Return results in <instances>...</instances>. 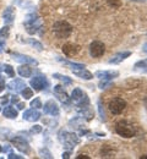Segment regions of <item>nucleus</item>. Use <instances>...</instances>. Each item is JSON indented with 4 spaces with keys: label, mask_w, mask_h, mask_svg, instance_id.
<instances>
[{
    "label": "nucleus",
    "mask_w": 147,
    "mask_h": 159,
    "mask_svg": "<svg viewBox=\"0 0 147 159\" xmlns=\"http://www.w3.org/2000/svg\"><path fill=\"white\" fill-rule=\"evenodd\" d=\"M70 156H71V152H70V151H65L62 157H63V158H65V159H69V158H70Z\"/></svg>",
    "instance_id": "obj_43"
},
{
    "label": "nucleus",
    "mask_w": 147,
    "mask_h": 159,
    "mask_svg": "<svg viewBox=\"0 0 147 159\" xmlns=\"http://www.w3.org/2000/svg\"><path fill=\"white\" fill-rule=\"evenodd\" d=\"M43 110H44V114L47 115H52V116H58L60 114V109H59V105L54 102L53 99L48 100L44 103V105L42 107Z\"/></svg>",
    "instance_id": "obj_12"
},
{
    "label": "nucleus",
    "mask_w": 147,
    "mask_h": 159,
    "mask_svg": "<svg viewBox=\"0 0 147 159\" xmlns=\"http://www.w3.org/2000/svg\"><path fill=\"white\" fill-rule=\"evenodd\" d=\"M2 71H4L9 77H15V70H14V67H12L11 65H9V64L2 65Z\"/></svg>",
    "instance_id": "obj_30"
},
{
    "label": "nucleus",
    "mask_w": 147,
    "mask_h": 159,
    "mask_svg": "<svg viewBox=\"0 0 147 159\" xmlns=\"http://www.w3.org/2000/svg\"><path fill=\"white\" fill-rule=\"evenodd\" d=\"M12 55V59L17 62H21V64H28L31 66H38V61L34 59V58H31L28 55H25V54H20V53H11Z\"/></svg>",
    "instance_id": "obj_14"
},
{
    "label": "nucleus",
    "mask_w": 147,
    "mask_h": 159,
    "mask_svg": "<svg viewBox=\"0 0 147 159\" xmlns=\"http://www.w3.org/2000/svg\"><path fill=\"white\" fill-rule=\"evenodd\" d=\"M42 132V126L41 125H33L31 129V134H41Z\"/></svg>",
    "instance_id": "obj_38"
},
{
    "label": "nucleus",
    "mask_w": 147,
    "mask_h": 159,
    "mask_svg": "<svg viewBox=\"0 0 147 159\" xmlns=\"http://www.w3.org/2000/svg\"><path fill=\"white\" fill-rule=\"evenodd\" d=\"M74 75H76L77 77H80L81 80L85 81H90V80L93 79V74L91 71H88L86 67H80V69H74L71 70Z\"/></svg>",
    "instance_id": "obj_19"
},
{
    "label": "nucleus",
    "mask_w": 147,
    "mask_h": 159,
    "mask_svg": "<svg viewBox=\"0 0 147 159\" xmlns=\"http://www.w3.org/2000/svg\"><path fill=\"white\" fill-rule=\"evenodd\" d=\"M23 26L28 34H36L38 31L42 30V21L37 12L32 11L26 16V20L23 21Z\"/></svg>",
    "instance_id": "obj_2"
},
{
    "label": "nucleus",
    "mask_w": 147,
    "mask_h": 159,
    "mask_svg": "<svg viewBox=\"0 0 147 159\" xmlns=\"http://www.w3.org/2000/svg\"><path fill=\"white\" fill-rule=\"evenodd\" d=\"M31 107L34 108V109H41V108L43 107L41 98H34V99L31 102Z\"/></svg>",
    "instance_id": "obj_36"
},
{
    "label": "nucleus",
    "mask_w": 147,
    "mask_h": 159,
    "mask_svg": "<svg viewBox=\"0 0 147 159\" xmlns=\"http://www.w3.org/2000/svg\"><path fill=\"white\" fill-rule=\"evenodd\" d=\"M7 158L9 159H23V157L20 156V154H15V153H12V152H9Z\"/></svg>",
    "instance_id": "obj_39"
},
{
    "label": "nucleus",
    "mask_w": 147,
    "mask_h": 159,
    "mask_svg": "<svg viewBox=\"0 0 147 159\" xmlns=\"http://www.w3.org/2000/svg\"><path fill=\"white\" fill-rule=\"evenodd\" d=\"M10 151H11V146H10V144H5V146H2V153L10 152Z\"/></svg>",
    "instance_id": "obj_42"
},
{
    "label": "nucleus",
    "mask_w": 147,
    "mask_h": 159,
    "mask_svg": "<svg viewBox=\"0 0 147 159\" xmlns=\"http://www.w3.org/2000/svg\"><path fill=\"white\" fill-rule=\"evenodd\" d=\"M25 43H28V44H31L33 48H36L38 52H42L43 50V45H42V43L39 42V40H37V39H34V38H28L27 40H23Z\"/></svg>",
    "instance_id": "obj_28"
},
{
    "label": "nucleus",
    "mask_w": 147,
    "mask_h": 159,
    "mask_svg": "<svg viewBox=\"0 0 147 159\" xmlns=\"http://www.w3.org/2000/svg\"><path fill=\"white\" fill-rule=\"evenodd\" d=\"M11 143L15 146V148H17L20 152L25 153V154H28L30 151H31V147H30L28 141L25 139L23 137H20V136L12 137V139H11Z\"/></svg>",
    "instance_id": "obj_10"
},
{
    "label": "nucleus",
    "mask_w": 147,
    "mask_h": 159,
    "mask_svg": "<svg viewBox=\"0 0 147 159\" xmlns=\"http://www.w3.org/2000/svg\"><path fill=\"white\" fill-rule=\"evenodd\" d=\"M6 87H7V89H10V91H12V92H15V93H20L22 89L26 87V83H25V81H22V80L15 79V80H12V81H10V82L6 84Z\"/></svg>",
    "instance_id": "obj_16"
},
{
    "label": "nucleus",
    "mask_w": 147,
    "mask_h": 159,
    "mask_svg": "<svg viewBox=\"0 0 147 159\" xmlns=\"http://www.w3.org/2000/svg\"><path fill=\"white\" fill-rule=\"evenodd\" d=\"M131 55V52H129V50H125V52H120V53H117V54H114L110 59L108 60V62L109 64H113V65H117V64H120V62H123L124 60H126Z\"/></svg>",
    "instance_id": "obj_17"
},
{
    "label": "nucleus",
    "mask_w": 147,
    "mask_h": 159,
    "mask_svg": "<svg viewBox=\"0 0 147 159\" xmlns=\"http://www.w3.org/2000/svg\"><path fill=\"white\" fill-rule=\"evenodd\" d=\"M53 77L59 80V81H62L64 83V86H70V84H72V80H71V77H69V76H65V75H62V74H54Z\"/></svg>",
    "instance_id": "obj_27"
},
{
    "label": "nucleus",
    "mask_w": 147,
    "mask_h": 159,
    "mask_svg": "<svg viewBox=\"0 0 147 159\" xmlns=\"http://www.w3.org/2000/svg\"><path fill=\"white\" fill-rule=\"evenodd\" d=\"M10 36V26H4L1 30H0V38H9Z\"/></svg>",
    "instance_id": "obj_33"
},
{
    "label": "nucleus",
    "mask_w": 147,
    "mask_h": 159,
    "mask_svg": "<svg viewBox=\"0 0 147 159\" xmlns=\"http://www.w3.org/2000/svg\"><path fill=\"white\" fill-rule=\"evenodd\" d=\"M140 158H141V159H147V154H145V156H141Z\"/></svg>",
    "instance_id": "obj_50"
},
{
    "label": "nucleus",
    "mask_w": 147,
    "mask_h": 159,
    "mask_svg": "<svg viewBox=\"0 0 147 159\" xmlns=\"http://www.w3.org/2000/svg\"><path fill=\"white\" fill-rule=\"evenodd\" d=\"M115 154V151H113V148L110 146H103L102 149H101V156L104 157V158H108V157H114Z\"/></svg>",
    "instance_id": "obj_26"
},
{
    "label": "nucleus",
    "mask_w": 147,
    "mask_h": 159,
    "mask_svg": "<svg viewBox=\"0 0 147 159\" xmlns=\"http://www.w3.org/2000/svg\"><path fill=\"white\" fill-rule=\"evenodd\" d=\"M94 135H96V136H98V137H104V136H105L104 132H103V134H101V132H96Z\"/></svg>",
    "instance_id": "obj_49"
},
{
    "label": "nucleus",
    "mask_w": 147,
    "mask_h": 159,
    "mask_svg": "<svg viewBox=\"0 0 147 159\" xmlns=\"http://www.w3.org/2000/svg\"><path fill=\"white\" fill-rule=\"evenodd\" d=\"M97 109H98V114H99V118L101 120L105 122L107 121V116H105V110L104 108H103V103H102V100L98 99L97 100Z\"/></svg>",
    "instance_id": "obj_29"
},
{
    "label": "nucleus",
    "mask_w": 147,
    "mask_h": 159,
    "mask_svg": "<svg viewBox=\"0 0 147 159\" xmlns=\"http://www.w3.org/2000/svg\"><path fill=\"white\" fill-rule=\"evenodd\" d=\"M72 31H74V28H72V26L67 21H57L53 25V32L57 36V38H59V39L69 38L71 36Z\"/></svg>",
    "instance_id": "obj_4"
},
{
    "label": "nucleus",
    "mask_w": 147,
    "mask_h": 159,
    "mask_svg": "<svg viewBox=\"0 0 147 159\" xmlns=\"http://www.w3.org/2000/svg\"><path fill=\"white\" fill-rule=\"evenodd\" d=\"M94 76L98 80L113 81L114 79L119 77V71H117V70H98V71H96Z\"/></svg>",
    "instance_id": "obj_13"
},
{
    "label": "nucleus",
    "mask_w": 147,
    "mask_h": 159,
    "mask_svg": "<svg viewBox=\"0 0 147 159\" xmlns=\"http://www.w3.org/2000/svg\"><path fill=\"white\" fill-rule=\"evenodd\" d=\"M10 100H11V103H15V104H17V103H19V97L15 94V96H12V97L10 98Z\"/></svg>",
    "instance_id": "obj_45"
},
{
    "label": "nucleus",
    "mask_w": 147,
    "mask_h": 159,
    "mask_svg": "<svg viewBox=\"0 0 147 159\" xmlns=\"http://www.w3.org/2000/svg\"><path fill=\"white\" fill-rule=\"evenodd\" d=\"M0 111H1V108H0Z\"/></svg>",
    "instance_id": "obj_54"
},
{
    "label": "nucleus",
    "mask_w": 147,
    "mask_h": 159,
    "mask_svg": "<svg viewBox=\"0 0 147 159\" xmlns=\"http://www.w3.org/2000/svg\"><path fill=\"white\" fill-rule=\"evenodd\" d=\"M142 52H144L145 54H147V43H145V44L142 45Z\"/></svg>",
    "instance_id": "obj_48"
},
{
    "label": "nucleus",
    "mask_w": 147,
    "mask_h": 159,
    "mask_svg": "<svg viewBox=\"0 0 147 159\" xmlns=\"http://www.w3.org/2000/svg\"><path fill=\"white\" fill-rule=\"evenodd\" d=\"M5 45H6L5 40H0V53H2V52H4V49H5Z\"/></svg>",
    "instance_id": "obj_44"
},
{
    "label": "nucleus",
    "mask_w": 147,
    "mask_h": 159,
    "mask_svg": "<svg viewBox=\"0 0 147 159\" xmlns=\"http://www.w3.org/2000/svg\"><path fill=\"white\" fill-rule=\"evenodd\" d=\"M70 100L74 103L75 108H76V107H84V105L91 104L87 93H86L85 91H82L81 88H74V91L71 92Z\"/></svg>",
    "instance_id": "obj_5"
},
{
    "label": "nucleus",
    "mask_w": 147,
    "mask_h": 159,
    "mask_svg": "<svg viewBox=\"0 0 147 159\" xmlns=\"http://www.w3.org/2000/svg\"><path fill=\"white\" fill-rule=\"evenodd\" d=\"M39 156L42 158H48V159L53 158V156H52V153H50V151L48 148H41L39 149Z\"/></svg>",
    "instance_id": "obj_34"
},
{
    "label": "nucleus",
    "mask_w": 147,
    "mask_h": 159,
    "mask_svg": "<svg viewBox=\"0 0 147 159\" xmlns=\"http://www.w3.org/2000/svg\"><path fill=\"white\" fill-rule=\"evenodd\" d=\"M134 70H135V71H140V72L146 74L147 72V59L137 61V62L134 65Z\"/></svg>",
    "instance_id": "obj_25"
},
{
    "label": "nucleus",
    "mask_w": 147,
    "mask_h": 159,
    "mask_svg": "<svg viewBox=\"0 0 147 159\" xmlns=\"http://www.w3.org/2000/svg\"><path fill=\"white\" fill-rule=\"evenodd\" d=\"M115 132L124 139H131L136 135V129L132 122L127 120H120L115 124Z\"/></svg>",
    "instance_id": "obj_3"
},
{
    "label": "nucleus",
    "mask_w": 147,
    "mask_h": 159,
    "mask_svg": "<svg viewBox=\"0 0 147 159\" xmlns=\"http://www.w3.org/2000/svg\"><path fill=\"white\" fill-rule=\"evenodd\" d=\"M20 93H21L22 97H23L25 99H31V98L33 97V91H32V88H30V87H27V86L22 89Z\"/></svg>",
    "instance_id": "obj_31"
},
{
    "label": "nucleus",
    "mask_w": 147,
    "mask_h": 159,
    "mask_svg": "<svg viewBox=\"0 0 147 159\" xmlns=\"http://www.w3.org/2000/svg\"><path fill=\"white\" fill-rule=\"evenodd\" d=\"M4 89H5V80L0 76V93H1Z\"/></svg>",
    "instance_id": "obj_41"
},
{
    "label": "nucleus",
    "mask_w": 147,
    "mask_h": 159,
    "mask_svg": "<svg viewBox=\"0 0 147 159\" xmlns=\"http://www.w3.org/2000/svg\"><path fill=\"white\" fill-rule=\"evenodd\" d=\"M125 83H130V86H129L130 88H136L141 84V81H139V80H127Z\"/></svg>",
    "instance_id": "obj_37"
},
{
    "label": "nucleus",
    "mask_w": 147,
    "mask_h": 159,
    "mask_svg": "<svg viewBox=\"0 0 147 159\" xmlns=\"http://www.w3.org/2000/svg\"><path fill=\"white\" fill-rule=\"evenodd\" d=\"M30 86L34 91H44V89H47L49 87V81L45 79V76H43V75H37V76L31 79Z\"/></svg>",
    "instance_id": "obj_7"
},
{
    "label": "nucleus",
    "mask_w": 147,
    "mask_h": 159,
    "mask_svg": "<svg viewBox=\"0 0 147 159\" xmlns=\"http://www.w3.org/2000/svg\"><path fill=\"white\" fill-rule=\"evenodd\" d=\"M76 111L79 113V115L85 120V121H92L93 118H94V110L92 109L91 104L88 105H84V107H76L75 108Z\"/></svg>",
    "instance_id": "obj_11"
},
{
    "label": "nucleus",
    "mask_w": 147,
    "mask_h": 159,
    "mask_svg": "<svg viewBox=\"0 0 147 159\" xmlns=\"http://www.w3.org/2000/svg\"><path fill=\"white\" fill-rule=\"evenodd\" d=\"M58 139L62 142L64 149L65 151H70V152H72L74 148L77 144H80V142H81L80 137L75 132H69V131H65V130H60L59 131Z\"/></svg>",
    "instance_id": "obj_1"
},
{
    "label": "nucleus",
    "mask_w": 147,
    "mask_h": 159,
    "mask_svg": "<svg viewBox=\"0 0 147 159\" xmlns=\"http://www.w3.org/2000/svg\"><path fill=\"white\" fill-rule=\"evenodd\" d=\"M41 116H42L41 111H38V109H34V108L26 110V111L23 113V115H22L23 120H26V121H30V122H34V121H38V120L41 119Z\"/></svg>",
    "instance_id": "obj_15"
},
{
    "label": "nucleus",
    "mask_w": 147,
    "mask_h": 159,
    "mask_svg": "<svg viewBox=\"0 0 147 159\" xmlns=\"http://www.w3.org/2000/svg\"><path fill=\"white\" fill-rule=\"evenodd\" d=\"M126 105L127 104H126L125 99H123L120 97H115V98H113V99L109 102L108 109H109V111L113 115H119V114H122L125 110Z\"/></svg>",
    "instance_id": "obj_6"
},
{
    "label": "nucleus",
    "mask_w": 147,
    "mask_h": 159,
    "mask_svg": "<svg viewBox=\"0 0 147 159\" xmlns=\"http://www.w3.org/2000/svg\"><path fill=\"white\" fill-rule=\"evenodd\" d=\"M132 1H140V2H142V1H144V2H145V1H147V0H132Z\"/></svg>",
    "instance_id": "obj_51"
},
{
    "label": "nucleus",
    "mask_w": 147,
    "mask_h": 159,
    "mask_svg": "<svg viewBox=\"0 0 147 159\" xmlns=\"http://www.w3.org/2000/svg\"><path fill=\"white\" fill-rule=\"evenodd\" d=\"M15 17H16V12H15V9L12 6H7L5 9V11L2 12V20L5 23L10 25L15 21Z\"/></svg>",
    "instance_id": "obj_20"
},
{
    "label": "nucleus",
    "mask_w": 147,
    "mask_h": 159,
    "mask_svg": "<svg viewBox=\"0 0 147 159\" xmlns=\"http://www.w3.org/2000/svg\"><path fill=\"white\" fill-rule=\"evenodd\" d=\"M2 115H4L6 119L14 120L17 118L19 111H17L14 107H11V105H5V108H4V110H2Z\"/></svg>",
    "instance_id": "obj_21"
},
{
    "label": "nucleus",
    "mask_w": 147,
    "mask_h": 159,
    "mask_svg": "<svg viewBox=\"0 0 147 159\" xmlns=\"http://www.w3.org/2000/svg\"><path fill=\"white\" fill-rule=\"evenodd\" d=\"M0 153H2V146H0Z\"/></svg>",
    "instance_id": "obj_52"
},
{
    "label": "nucleus",
    "mask_w": 147,
    "mask_h": 159,
    "mask_svg": "<svg viewBox=\"0 0 147 159\" xmlns=\"http://www.w3.org/2000/svg\"><path fill=\"white\" fill-rule=\"evenodd\" d=\"M1 71H2V65L0 64V72H1Z\"/></svg>",
    "instance_id": "obj_53"
},
{
    "label": "nucleus",
    "mask_w": 147,
    "mask_h": 159,
    "mask_svg": "<svg viewBox=\"0 0 147 159\" xmlns=\"http://www.w3.org/2000/svg\"><path fill=\"white\" fill-rule=\"evenodd\" d=\"M9 97H10L9 94H5L4 97H1V104H2V105H7V103H9V100H10Z\"/></svg>",
    "instance_id": "obj_40"
},
{
    "label": "nucleus",
    "mask_w": 147,
    "mask_h": 159,
    "mask_svg": "<svg viewBox=\"0 0 147 159\" xmlns=\"http://www.w3.org/2000/svg\"><path fill=\"white\" fill-rule=\"evenodd\" d=\"M84 124H85V120L79 115V116H75L72 119L69 120V126L74 130H80L84 127Z\"/></svg>",
    "instance_id": "obj_23"
},
{
    "label": "nucleus",
    "mask_w": 147,
    "mask_h": 159,
    "mask_svg": "<svg viewBox=\"0 0 147 159\" xmlns=\"http://www.w3.org/2000/svg\"><path fill=\"white\" fill-rule=\"evenodd\" d=\"M76 158L77 159H90V157H88V156H86V154H79Z\"/></svg>",
    "instance_id": "obj_47"
},
{
    "label": "nucleus",
    "mask_w": 147,
    "mask_h": 159,
    "mask_svg": "<svg viewBox=\"0 0 147 159\" xmlns=\"http://www.w3.org/2000/svg\"><path fill=\"white\" fill-rule=\"evenodd\" d=\"M58 61L63 62L65 66H67L70 70H74V69H80V67H86L85 64H80V62H74V61H69V60L62 59V58H57Z\"/></svg>",
    "instance_id": "obj_24"
},
{
    "label": "nucleus",
    "mask_w": 147,
    "mask_h": 159,
    "mask_svg": "<svg viewBox=\"0 0 147 159\" xmlns=\"http://www.w3.org/2000/svg\"><path fill=\"white\" fill-rule=\"evenodd\" d=\"M53 93L57 97V99L59 102H62L64 105H66V107L70 105V103H71L70 97H69V94L66 93V91L64 89V87L62 84H55L54 88H53Z\"/></svg>",
    "instance_id": "obj_9"
},
{
    "label": "nucleus",
    "mask_w": 147,
    "mask_h": 159,
    "mask_svg": "<svg viewBox=\"0 0 147 159\" xmlns=\"http://www.w3.org/2000/svg\"><path fill=\"white\" fill-rule=\"evenodd\" d=\"M112 82L113 81H108V80H99V83H98V88L99 89H107L108 87L112 86Z\"/></svg>",
    "instance_id": "obj_32"
},
{
    "label": "nucleus",
    "mask_w": 147,
    "mask_h": 159,
    "mask_svg": "<svg viewBox=\"0 0 147 159\" xmlns=\"http://www.w3.org/2000/svg\"><path fill=\"white\" fill-rule=\"evenodd\" d=\"M17 72H19V75L21 76V77H31L32 76V74H33V70H32V67H31V65H28V64H22L21 66H19L17 67Z\"/></svg>",
    "instance_id": "obj_22"
},
{
    "label": "nucleus",
    "mask_w": 147,
    "mask_h": 159,
    "mask_svg": "<svg viewBox=\"0 0 147 159\" xmlns=\"http://www.w3.org/2000/svg\"><path fill=\"white\" fill-rule=\"evenodd\" d=\"M25 107H26V104H25V103H21V102H19V103H17V109L22 110V109H25Z\"/></svg>",
    "instance_id": "obj_46"
},
{
    "label": "nucleus",
    "mask_w": 147,
    "mask_h": 159,
    "mask_svg": "<svg viewBox=\"0 0 147 159\" xmlns=\"http://www.w3.org/2000/svg\"><path fill=\"white\" fill-rule=\"evenodd\" d=\"M79 52H80V47H79L77 44H74V43H66V44H64L63 45V53L67 57V58L76 55Z\"/></svg>",
    "instance_id": "obj_18"
},
{
    "label": "nucleus",
    "mask_w": 147,
    "mask_h": 159,
    "mask_svg": "<svg viewBox=\"0 0 147 159\" xmlns=\"http://www.w3.org/2000/svg\"><path fill=\"white\" fill-rule=\"evenodd\" d=\"M107 4L113 9H118L122 6L123 2H122V0H107Z\"/></svg>",
    "instance_id": "obj_35"
},
{
    "label": "nucleus",
    "mask_w": 147,
    "mask_h": 159,
    "mask_svg": "<svg viewBox=\"0 0 147 159\" xmlns=\"http://www.w3.org/2000/svg\"><path fill=\"white\" fill-rule=\"evenodd\" d=\"M90 55L92 58H101L103 57L105 53V45L103 42L101 40H93L90 44Z\"/></svg>",
    "instance_id": "obj_8"
}]
</instances>
